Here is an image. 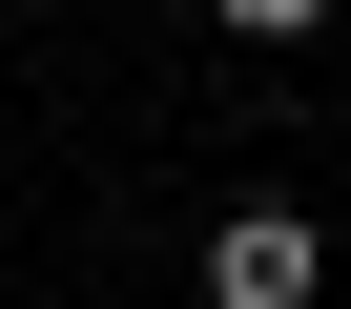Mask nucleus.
I'll return each instance as SVG.
<instances>
[{
	"mask_svg": "<svg viewBox=\"0 0 351 309\" xmlns=\"http://www.w3.org/2000/svg\"><path fill=\"white\" fill-rule=\"evenodd\" d=\"M310 268H330L310 206H228V227H207V309H310Z\"/></svg>",
	"mask_w": 351,
	"mask_h": 309,
	"instance_id": "1",
	"label": "nucleus"
},
{
	"mask_svg": "<svg viewBox=\"0 0 351 309\" xmlns=\"http://www.w3.org/2000/svg\"><path fill=\"white\" fill-rule=\"evenodd\" d=\"M207 21H228V42H310L330 0H207Z\"/></svg>",
	"mask_w": 351,
	"mask_h": 309,
	"instance_id": "2",
	"label": "nucleus"
}]
</instances>
